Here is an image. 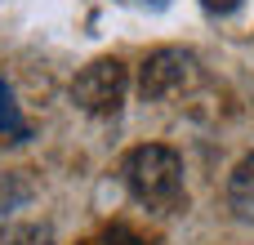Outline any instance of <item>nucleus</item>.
<instances>
[{"label": "nucleus", "mask_w": 254, "mask_h": 245, "mask_svg": "<svg viewBox=\"0 0 254 245\" xmlns=\"http://www.w3.org/2000/svg\"><path fill=\"white\" fill-rule=\"evenodd\" d=\"M31 196V187L18 179V174H0V214H9L13 205H22Z\"/></svg>", "instance_id": "nucleus-6"}, {"label": "nucleus", "mask_w": 254, "mask_h": 245, "mask_svg": "<svg viewBox=\"0 0 254 245\" xmlns=\"http://www.w3.org/2000/svg\"><path fill=\"white\" fill-rule=\"evenodd\" d=\"M9 245H49V232H40V228H27V232H13Z\"/></svg>", "instance_id": "nucleus-8"}, {"label": "nucleus", "mask_w": 254, "mask_h": 245, "mask_svg": "<svg viewBox=\"0 0 254 245\" xmlns=\"http://www.w3.org/2000/svg\"><path fill=\"white\" fill-rule=\"evenodd\" d=\"M103 245H143V241H138V237H134L129 228H121V223H116V228H107V237H103Z\"/></svg>", "instance_id": "nucleus-7"}, {"label": "nucleus", "mask_w": 254, "mask_h": 245, "mask_svg": "<svg viewBox=\"0 0 254 245\" xmlns=\"http://www.w3.org/2000/svg\"><path fill=\"white\" fill-rule=\"evenodd\" d=\"M192 67H196V58L188 54V49H156L147 62H143V71H138V89H143V98H170V94H179L188 80H192Z\"/></svg>", "instance_id": "nucleus-3"}, {"label": "nucleus", "mask_w": 254, "mask_h": 245, "mask_svg": "<svg viewBox=\"0 0 254 245\" xmlns=\"http://www.w3.org/2000/svg\"><path fill=\"white\" fill-rule=\"evenodd\" d=\"M31 138V121L22 116V107H18V98H13V85L4 80V71H0V147H18V143H27Z\"/></svg>", "instance_id": "nucleus-4"}, {"label": "nucleus", "mask_w": 254, "mask_h": 245, "mask_svg": "<svg viewBox=\"0 0 254 245\" xmlns=\"http://www.w3.org/2000/svg\"><path fill=\"white\" fill-rule=\"evenodd\" d=\"M125 187L147 210H174L183 201V156L161 143H143L125 156Z\"/></svg>", "instance_id": "nucleus-1"}, {"label": "nucleus", "mask_w": 254, "mask_h": 245, "mask_svg": "<svg viewBox=\"0 0 254 245\" xmlns=\"http://www.w3.org/2000/svg\"><path fill=\"white\" fill-rule=\"evenodd\" d=\"M201 4H205L210 13H232V9H237L241 0H201Z\"/></svg>", "instance_id": "nucleus-9"}, {"label": "nucleus", "mask_w": 254, "mask_h": 245, "mask_svg": "<svg viewBox=\"0 0 254 245\" xmlns=\"http://www.w3.org/2000/svg\"><path fill=\"white\" fill-rule=\"evenodd\" d=\"M228 205H232V214L241 223H254V152L232 170V179H228Z\"/></svg>", "instance_id": "nucleus-5"}, {"label": "nucleus", "mask_w": 254, "mask_h": 245, "mask_svg": "<svg viewBox=\"0 0 254 245\" xmlns=\"http://www.w3.org/2000/svg\"><path fill=\"white\" fill-rule=\"evenodd\" d=\"M125 89H129V76H125V62L121 58H94L89 67L76 71L71 80V103L89 116H112L121 103H125Z\"/></svg>", "instance_id": "nucleus-2"}]
</instances>
